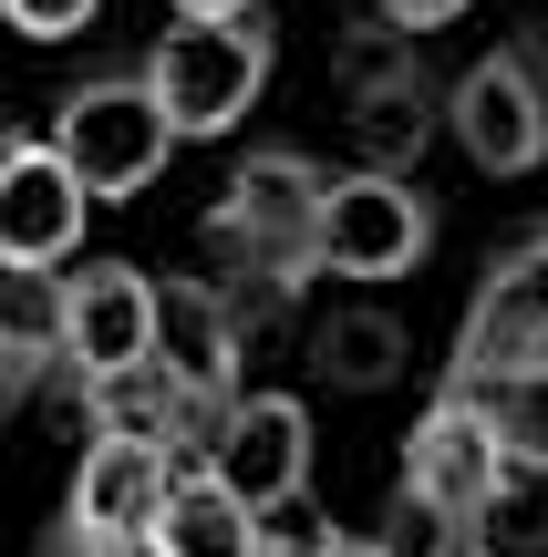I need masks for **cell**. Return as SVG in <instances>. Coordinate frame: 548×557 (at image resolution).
Here are the masks:
<instances>
[{
	"instance_id": "6da1fadb",
	"label": "cell",
	"mask_w": 548,
	"mask_h": 557,
	"mask_svg": "<svg viewBox=\"0 0 548 557\" xmlns=\"http://www.w3.org/2000/svg\"><path fill=\"white\" fill-rule=\"evenodd\" d=\"M310 218H321V165L301 145H248L218 176V207H207V248L228 259L218 289H259V299H301L310 289Z\"/></svg>"
},
{
	"instance_id": "7a4b0ae2",
	"label": "cell",
	"mask_w": 548,
	"mask_h": 557,
	"mask_svg": "<svg viewBox=\"0 0 548 557\" xmlns=\"http://www.w3.org/2000/svg\"><path fill=\"white\" fill-rule=\"evenodd\" d=\"M41 145H52L62 176L83 186V207H124V197H145V186L176 165V124H166L145 62H103V73H83L73 94L52 103V135H41Z\"/></svg>"
},
{
	"instance_id": "3957f363",
	"label": "cell",
	"mask_w": 548,
	"mask_h": 557,
	"mask_svg": "<svg viewBox=\"0 0 548 557\" xmlns=\"http://www.w3.org/2000/svg\"><path fill=\"white\" fill-rule=\"evenodd\" d=\"M135 62H145V83H156L166 124H176V145L239 135V124L259 114L269 73H280V21H269V11H239V21H176V32H156Z\"/></svg>"
},
{
	"instance_id": "277c9868",
	"label": "cell",
	"mask_w": 548,
	"mask_h": 557,
	"mask_svg": "<svg viewBox=\"0 0 548 557\" xmlns=\"http://www.w3.org/2000/svg\"><path fill=\"white\" fill-rule=\"evenodd\" d=\"M435 197L425 176H383V165H352L321 176V218H310V278H404L435 248Z\"/></svg>"
},
{
	"instance_id": "5b68a950",
	"label": "cell",
	"mask_w": 548,
	"mask_h": 557,
	"mask_svg": "<svg viewBox=\"0 0 548 557\" xmlns=\"http://www.w3.org/2000/svg\"><path fill=\"white\" fill-rule=\"evenodd\" d=\"M166 485H176V455H166V444H114V434H94L32 557H145Z\"/></svg>"
},
{
	"instance_id": "8992f818",
	"label": "cell",
	"mask_w": 548,
	"mask_h": 557,
	"mask_svg": "<svg viewBox=\"0 0 548 557\" xmlns=\"http://www.w3.org/2000/svg\"><path fill=\"white\" fill-rule=\"evenodd\" d=\"M446 135L476 176H538L548 165V52L497 41L446 83Z\"/></svg>"
},
{
	"instance_id": "52a82bcc",
	"label": "cell",
	"mask_w": 548,
	"mask_h": 557,
	"mask_svg": "<svg viewBox=\"0 0 548 557\" xmlns=\"http://www.w3.org/2000/svg\"><path fill=\"white\" fill-rule=\"evenodd\" d=\"M156 382L186 403V434H218L248 393V341H239V310H228L218 278H156Z\"/></svg>"
},
{
	"instance_id": "ba28073f",
	"label": "cell",
	"mask_w": 548,
	"mask_h": 557,
	"mask_svg": "<svg viewBox=\"0 0 548 557\" xmlns=\"http://www.w3.org/2000/svg\"><path fill=\"white\" fill-rule=\"evenodd\" d=\"M548 351V227H528L517 248H497L487 278H476L466 320H455V351L435 393H497L508 372H528Z\"/></svg>"
},
{
	"instance_id": "9c48e42d",
	"label": "cell",
	"mask_w": 548,
	"mask_h": 557,
	"mask_svg": "<svg viewBox=\"0 0 548 557\" xmlns=\"http://www.w3.org/2000/svg\"><path fill=\"white\" fill-rule=\"evenodd\" d=\"M156 361V278L135 259H73L62 269V393H94Z\"/></svg>"
},
{
	"instance_id": "30bf717a",
	"label": "cell",
	"mask_w": 548,
	"mask_h": 557,
	"mask_svg": "<svg viewBox=\"0 0 548 557\" xmlns=\"http://www.w3.org/2000/svg\"><path fill=\"white\" fill-rule=\"evenodd\" d=\"M197 475H218L259 527H280L310 496V403L301 393H239V413L207 434Z\"/></svg>"
},
{
	"instance_id": "8fae6325",
	"label": "cell",
	"mask_w": 548,
	"mask_h": 557,
	"mask_svg": "<svg viewBox=\"0 0 548 557\" xmlns=\"http://www.w3.org/2000/svg\"><path fill=\"white\" fill-rule=\"evenodd\" d=\"M342 73H352V135H363V165L414 176L425 135L446 124V83H435L425 41H404V32H383V21H373V41L342 62Z\"/></svg>"
},
{
	"instance_id": "7c38bea8",
	"label": "cell",
	"mask_w": 548,
	"mask_h": 557,
	"mask_svg": "<svg viewBox=\"0 0 548 557\" xmlns=\"http://www.w3.org/2000/svg\"><path fill=\"white\" fill-rule=\"evenodd\" d=\"M83 259V186L62 176V156L21 124H0V269L52 278Z\"/></svg>"
},
{
	"instance_id": "4fadbf2b",
	"label": "cell",
	"mask_w": 548,
	"mask_h": 557,
	"mask_svg": "<svg viewBox=\"0 0 548 557\" xmlns=\"http://www.w3.org/2000/svg\"><path fill=\"white\" fill-rule=\"evenodd\" d=\"M497 465H508L497 403H487V393H435L425 423L404 434V475H393V485H414V496L476 517V506H487V485H497Z\"/></svg>"
},
{
	"instance_id": "5bb4252c",
	"label": "cell",
	"mask_w": 548,
	"mask_h": 557,
	"mask_svg": "<svg viewBox=\"0 0 548 557\" xmlns=\"http://www.w3.org/2000/svg\"><path fill=\"white\" fill-rule=\"evenodd\" d=\"M145 557H269V527L248 517L218 475L176 465V485H166V506H156V537H145Z\"/></svg>"
},
{
	"instance_id": "9a60e30c",
	"label": "cell",
	"mask_w": 548,
	"mask_h": 557,
	"mask_svg": "<svg viewBox=\"0 0 548 557\" xmlns=\"http://www.w3.org/2000/svg\"><path fill=\"white\" fill-rule=\"evenodd\" d=\"M52 372H62V269L52 278L0 269V413H21Z\"/></svg>"
},
{
	"instance_id": "2e32d148",
	"label": "cell",
	"mask_w": 548,
	"mask_h": 557,
	"mask_svg": "<svg viewBox=\"0 0 548 557\" xmlns=\"http://www.w3.org/2000/svg\"><path fill=\"white\" fill-rule=\"evenodd\" d=\"M363 547H373V557H487L476 517H455V506L414 496V485H393V496H383V517L363 527Z\"/></svg>"
},
{
	"instance_id": "e0dca14e",
	"label": "cell",
	"mask_w": 548,
	"mask_h": 557,
	"mask_svg": "<svg viewBox=\"0 0 548 557\" xmlns=\"http://www.w3.org/2000/svg\"><path fill=\"white\" fill-rule=\"evenodd\" d=\"M310 361H321V382H342V393H383L393 361H404V331H393L383 310H331L321 331H310Z\"/></svg>"
},
{
	"instance_id": "ac0fdd59",
	"label": "cell",
	"mask_w": 548,
	"mask_h": 557,
	"mask_svg": "<svg viewBox=\"0 0 548 557\" xmlns=\"http://www.w3.org/2000/svg\"><path fill=\"white\" fill-rule=\"evenodd\" d=\"M476 537H487V557H497V547L538 557V547H548V475H528V465H497L487 506H476Z\"/></svg>"
},
{
	"instance_id": "d6986e66",
	"label": "cell",
	"mask_w": 548,
	"mask_h": 557,
	"mask_svg": "<svg viewBox=\"0 0 548 557\" xmlns=\"http://www.w3.org/2000/svg\"><path fill=\"white\" fill-rule=\"evenodd\" d=\"M487 403H497V434H508V465L548 475V351L528 361V372H508Z\"/></svg>"
},
{
	"instance_id": "ffe728a7",
	"label": "cell",
	"mask_w": 548,
	"mask_h": 557,
	"mask_svg": "<svg viewBox=\"0 0 548 557\" xmlns=\"http://www.w3.org/2000/svg\"><path fill=\"white\" fill-rule=\"evenodd\" d=\"M94 11H103V0H0V21H11L21 41H73Z\"/></svg>"
},
{
	"instance_id": "44dd1931",
	"label": "cell",
	"mask_w": 548,
	"mask_h": 557,
	"mask_svg": "<svg viewBox=\"0 0 548 557\" xmlns=\"http://www.w3.org/2000/svg\"><path fill=\"white\" fill-rule=\"evenodd\" d=\"M383 32H404V41H425V32H446V21H466L476 0H363Z\"/></svg>"
},
{
	"instance_id": "7402d4cb",
	"label": "cell",
	"mask_w": 548,
	"mask_h": 557,
	"mask_svg": "<svg viewBox=\"0 0 548 557\" xmlns=\"http://www.w3.org/2000/svg\"><path fill=\"white\" fill-rule=\"evenodd\" d=\"M176 21H239V11H269V0H166Z\"/></svg>"
},
{
	"instance_id": "603a6c76",
	"label": "cell",
	"mask_w": 548,
	"mask_h": 557,
	"mask_svg": "<svg viewBox=\"0 0 548 557\" xmlns=\"http://www.w3.org/2000/svg\"><path fill=\"white\" fill-rule=\"evenodd\" d=\"M301 557H373V547L352 537V527H321V537H301Z\"/></svg>"
},
{
	"instance_id": "cb8c5ba5",
	"label": "cell",
	"mask_w": 548,
	"mask_h": 557,
	"mask_svg": "<svg viewBox=\"0 0 548 557\" xmlns=\"http://www.w3.org/2000/svg\"><path fill=\"white\" fill-rule=\"evenodd\" d=\"M269 557H301V527H269Z\"/></svg>"
},
{
	"instance_id": "d4e9b609",
	"label": "cell",
	"mask_w": 548,
	"mask_h": 557,
	"mask_svg": "<svg viewBox=\"0 0 548 557\" xmlns=\"http://www.w3.org/2000/svg\"><path fill=\"white\" fill-rule=\"evenodd\" d=\"M538 52H548V32H538Z\"/></svg>"
}]
</instances>
